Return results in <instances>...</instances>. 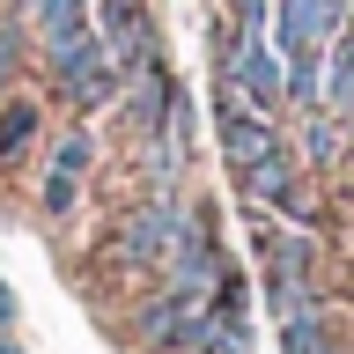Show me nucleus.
<instances>
[{"mask_svg": "<svg viewBox=\"0 0 354 354\" xmlns=\"http://www.w3.org/2000/svg\"><path fill=\"white\" fill-rule=\"evenodd\" d=\"M185 214H192V207H185L177 192H148L140 207H133V221L111 236V266H118V273H162V259H170Z\"/></svg>", "mask_w": 354, "mask_h": 354, "instance_id": "obj_1", "label": "nucleus"}, {"mask_svg": "<svg viewBox=\"0 0 354 354\" xmlns=\"http://www.w3.org/2000/svg\"><path fill=\"white\" fill-rule=\"evenodd\" d=\"M96 44L111 52V66H118L126 82L162 52V44H155V15L140 0H96Z\"/></svg>", "mask_w": 354, "mask_h": 354, "instance_id": "obj_2", "label": "nucleus"}, {"mask_svg": "<svg viewBox=\"0 0 354 354\" xmlns=\"http://www.w3.org/2000/svg\"><path fill=\"white\" fill-rule=\"evenodd\" d=\"M199 310H207V295H192V288H170V281H162L148 303L133 310V347H140V354H177Z\"/></svg>", "mask_w": 354, "mask_h": 354, "instance_id": "obj_3", "label": "nucleus"}, {"mask_svg": "<svg viewBox=\"0 0 354 354\" xmlns=\"http://www.w3.org/2000/svg\"><path fill=\"white\" fill-rule=\"evenodd\" d=\"M221 266H229V251L214 243L207 214L192 207V214H185V229H177V243H170V259H162V281H170V288H192V295H207Z\"/></svg>", "mask_w": 354, "mask_h": 354, "instance_id": "obj_4", "label": "nucleus"}, {"mask_svg": "<svg viewBox=\"0 0 354 354\" xmlns=\"http://www.w3.org/2000/svg\"><path fill=\"white\" fill-rule=\"evenodd\" d=\"M214 133H221V162H229V170H243V162H259V155L288 148V140H281V126H273L266 111H251V104H243V96H229V88H221Z\"/></svg>", "mask_w": 354, "mask_h": 354, "instance_id": "obj_5", "label": "nucleus"}, {"mask_svg": "<svg viewBox=\"0 0 354 354\" xmlns=\"http://www.w3.org/2000/svg\"><path fill=\"white\" fill-rule=\"evenodd\" d=\"M347 30V0H273V44H332Z\"/></svg>", "mask_w": 354, "mask_h": 354, "instance_id": "obj_6", "label": "nucleus"}, {"mask_svg": "<svg viewBox=\"0 0 354 354\" xmlns=\"http://www.w3.org/2000/svg\"><path fill=\"white\" fill-rule=\"evenodd\" d=\"M177 96H185V82H177L170 59L155 52V59L126 82V118H133V133H140V140H148V133H162V126H170V104H177Z\"/></svg>", "mask_w": 354, "mask_h": 354, "instance_id": "obj_7", "label": "nucleus"}, {"mask_svg": "<svg viewBox=\"0 0 354 354\" xmlns=\"http://www.w3.org/2000/svg\"><path fill=\"white\" fill-rule=\"evenodd\" d=\"M59 88H66V104L82 111V118H96V111H111V104H126V74L111 66V52H104V44H96L88 59H74V66H66V74H59Z\"/></svg>", "mask_w": 354, "mask_h": 354, "instance_id": "obj_8", "label": "nucleus"}, {"mask_svg": "<svg viewBox=\"0 0 354 354\" xmlns=\"http://www.w3.org/2000/svg\"><path fill=\"white\" fill-rule=\"evenodd\" d=\"M347 148H354V126L339 118V111H325V104H303V111H295V155H303L310 170L339 162Z\"/></svg>", "mask_w": 354, "mask_h": 354, "instance_id": "obj_9", "label": "nucleus"}, {"mask_svg": "<svg viewBox=\"0 0 354 354\" xmlns=\"http://www.w3.org/2000/svg\"><path fill=\"white\" fill-rule=\"evenodd\" d=\"M317 104L339 111V118L354 126V22L332 37V52H325V96H317Z\"/></svg>", "mask_w": 354, "mask_h": 354, "instance_id": "obj_10", "label": "nucleus"}, {"mask_svg": "<svg viewBox=\"0 0 354 354\" xmlns=\"http://www.w3.org/2000/svg\"><path fill=\"white\" fill-rule=\"evenodd\" d=\"M30 140H37V104L30 96H0V162H22Z\"/></svg>", "mask_w": 354, "mask_h": 354, "instance_id": "obj_11", "label": "nucleus"}, {"mask_svg": "<svg viewBox=\"0 0 354 354\" xmlns=\"http://www.w3.org/2000/svg\"><path fill=\"white\" fill-rule=\"evenodd\" d=\"M281 347L288 354H339L325 339V310H295V317H281Z\"/></svg>", "mask_w": 354, "mask_h": 354, "instance_id": "obj_12", "label": "nucleus"}, {"mask_svg": "<svg viewBox=\"0 0 354 354\" xmlns=\"http://www.w3.org/2000/svg\"><path fill=\"white\" fill-rule=\"evenodd\" d=\"M88 162H96V140H88L82 126H66L59 140H52V170H66V177H88Z\"/></svg>", "mask_w": 354, "mask_h": 354, "instance_id": "obj_13", "label": "nucleus"}, {"mask_svg": "<svg viewBox=\"0 0 354 354\" xmlns=\"http://www.w3.org/2000/svg\"><path fill=\"white\" fill-rule=\"evenodd\" d=\"M44 214H74V199H82V177H66V170H44Z\"/></svg>", "mask_w": 354, "mask_h": 354, "instance_id": "obj_14", "label": "nucleus"}, {"mask_svg": "<svg viewBox=\"0 0 354 354\" xmlns=\"http://www.w3.org/2000/svg\"><path fill=\"white\" fill-rule=\"evenodd\" d=\"M15 66H22V22H0V96L15 88Z\"/></svg>", "mask_w": 354, "mask_h": 354, "instance_id": "obj_15", "label": "nucleus"}, {"mask_svg": "<svg viewBox=\"0 0 354 354\" xmlns=\"http://www.w3.org/2000/svg\"><path fill=\"white\" fill-rule=\"evenodd\" d=\"M236 22H243V30H266V37H273V0H236Z\"/></svg>", "mask_w": 354, "mask_h": 354, "instance_id": "obj_16", "label": "nucleus"}, {"mask_svg": "<svg viewBox=\"0 0 354 354\" xmlns=\"http://www.w3.org/2000/svg\"><path fill=\"white\" fill-rule=\"evenodd\" d=\"M0 325H15V295L8 288H0Z\"/></svg>", "mask_w": 354, "mask_h": 354, "instance_id": "obj_17", "label": "nucleus"}, {"mask_svg": "<svg viewBox=\"0 0 354 354\" xmlns=\"http://www.w3.org/2000/svg\"><path fill=\"white\" fill-rule=\"evenodd\" d=\"M0 354H22V347H8V339H0Z\"/></svg>", "mask_w": 354, "mask_h": 354, "instance_id": "obj_18", "label": "nucleus"}, {"mask_svg": "<svg viewBox=\"0 0 354 354\" xmlns=\"http://www.w3.org/2000/svg\"><path fill=\"white\" fill-rule=\"evenodd\" d=\"M185 354H199V347H185Z\"/></svg>", "mask_w": 354, "mask_h": 354, "instance_id": "obj_19", "label": "nucleus"}]
</instances>
